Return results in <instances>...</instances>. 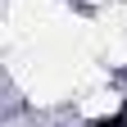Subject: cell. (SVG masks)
<instances>
[{
	"mask_svg": "<svg viewBox=\"0 0 127 127\" xmlns=\"http://www.w3.org/2000/svg\"><path fill=\"white\" fill-rule=\"evenodd\" d=\"M95 127H127V109H123V114H114V118H100Z\"/></svg>",
	"mask_w": 127,
	"mask_h": 127,
	"instance_id": "cell-1",
	"label": "cell"
}]
</instances>
